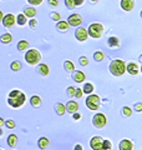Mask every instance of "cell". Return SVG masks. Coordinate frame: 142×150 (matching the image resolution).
I'll use <instances>...</instances> for the list:
<instances>
[{"mask_svg":"<svg viewBox=\"0 0 142 150\" xmlns=\"http://www.w3.org/2000/svg\"><path fill=\"white\" fill-rule=\"evenodd\" d=\"M26 101V96L25 94L20 90H13L9 93V98H8V104L11 108H20L25 104Z\"/></svg>","mask_w":142,"mask_h":150,"instance_id":"obj_1","label":"cell"},{"mask_svg":"<svg viewBox=\"0 0 142 150\" xmlns=\"http://www.w3.org/2000/svg\"><path fill=\"white\" fill-rule=\"evenodd\" d=\"M108 70L112 75L115 76H121L124 75L126 71V64L124 60H120V59H116V60H112L108 65Z\"/></svg>","mask_w":142,"mask_h":150,"instance_id":"obj_2","label":"cell"},{"mask_svg":"<svg viewBox=\"0 0 142 150\" xmlns=\"http://www.w3.org/2000/svg\"><path fill=\"white\" fill-rule=\"evenodd\" d=\"M41 60V54L39 50L36 49H30L26 51L25 54V62L29 64V65H36L39 64Z\"/></svg>","mask_w":142,"mask_h":150,"instance_id":"obj_3","label":"cell"},{"mask_svg":"<svg viewBox=\"0 0 142 150\" xmlns=\"http://www.w3.org/2000/svg\"><path fill=\"white\" fill-rule=\"evenodd\" d=\"M103 25L100 24V23H92V24H90L89 29H87V34L89 36L93 38V39H98V38H101L102 34H103Z\"/></svg>","mask_w":142,"mask_h":150,"instance_id":"obj_4","label":"cell"},{"mask_svg":"<svg viewBox=\"0 0 142 150\" xmlns=\"http://www.w3.org/2000/svg\"><path fill=\"white\" fill-rule=\"evenodd\" d=\"M92 123H93V125H95V128L102 129V128H105V126H106L107 119H106V116H105V114H103V112H97V114L93 115Z\"/></svg>","mask_w":142,"mask_h":150,"instance_id":"obj_5","label":"cell"},{"mask_svg":"<svg viewBox=\"0 0 142 150\" xmlns=\"http://www.w3.org/2000/svg\"><path fill=\"white\" fill-rule=\"evenodd\" d=\"M86 106L90 110H97L100 108V96L98 95H90L86 99Z\"/></svg>","mask_w":142,"mask_h":150,"instance_id":"obj_6","label":"cell"},{"mask_svg":"<svg viewBox=\"0 0 142 150\" xmlns=\"http://www.w3.org/2000/svg\"><path fill=\"white\" fill-rule=\"evenodd\" d=\"M75 38L79 40V41H86L89 34H87V29L84 26H79L76 31H75Z\"/></svg>","mask_w":142,"mask_h":150,"instance_id":"obj_7","label":"cell"},{"mask_svg":"<svg viewBox=\"0 0 142 150\" xmlns=\"http://www.w3.org/2000/svg\"><path fill=\"white\" fill-rule=\"evenodd\" d=\"M1 23H3V25L5 26V28H13L14 25H15V15H13V14H6V15H4L3 16V20H1Z\"/></svg>","mask_w":142,"mask_h":150,"instance_id":"obj_8","label":"cell"},{"mask_svg":"<svg viewBox=\"0 0 142 150\" xmlns=\"http://www.w3.org/2000/svg\"><path fill=\"white\" fill-rule=\"evenodd\" d=\"M81 23H82V16L80 14H72L67 19V24L70 26H79L81 25Z\"/></svg>","mask_w":142,"mask_h":150,"instance_id":"obj_9","label":"cell"},{"mask_svg":"<svg viewBox=\"0 0 142 150\" xmlns=\"http://www.w3.org/2000/svg\"><path fill=\"white\" fill-rule=\"evenodd\" d=\"M126 71L129 74H131V75H137L140 73V65H138V63L131 62L129 64H126Z\"/></svg>","mask_w":142,"mask_h":150,"instance_id":"obj_10","label":"cell"},{"mask_svg":"<svg viewBox=\"0 0 142 150\" xmlns=\"http://www.w3.org/2000/svg\"><path fill=\"white\" fill-rule=\"evenodd\" d=\"M90 148L92 150H101L102 149V138L101 137H93L90 140Z\"/></svg>","mask_w":142,"mask_h":150,"instance_id":"obj_11","label":"cell"},{"mask_svg":"<svg viewBox=\"0 0 142 150\" xmlns=\"http://www.w3.org/2000/svg\"><path fill=\"white\" fill-rule=\"evenodd\" d=\"M120 6L122 8V10L125 11H131L135 8V0H121Z\"/></svg>","mask_w":142,"mask_h":150,"instance_id":"obj_12","label":"cell"},{"mask_svg":"<svg viewBox=\"0 0 142 150\" xmlns=\"http://www.w3.org/2000/svg\"><path fill=\"white\" fill-rule=\"evenodd\" d=\"M118 149L120 150H132L134 149V144H132L130 140L124 139L120 142V144H118Z\"/></svg>","mask_w":142,"mask_h":150,"instance_id":"obj_13","label":"cell"},{"mask_svg":"<svg viewBox=\"0 0 142 150\" xmlns=\"http://www.w3.org/2000/svg\"><path fill=\"white\" fill-rule=\"evenodd\" d=\"M66 108V111H69L70 114H74V112H76L77 109H79V104L76 101H69L67 104L65 105Z\"/></svg>","mask_w":142,"mask_h":150,"instance_id":"obj_14","label":"cell"},{"mask_svg":"<svg viewBox=\"0 0 142 150\" xmlns=\"http://www.w3.org/2000/svg\"><path fill=\"white\" fill-rule=\"evenodd\" d=\"M24 15H25L26 18H35V15L37 14V11H36V9L34 8V6H27V8H25L24 9Z\"/></svg>","mask_w":142,"mask_h":150,"instance_id":"obj_15","label":"cell"},{"mask_svg":"<svg viewBox=\"0 0 142 150\" xmlns=\"http://www.w3.org/2000/svg\"><path fill=\"white\" fill-rule=\"evenodd\" d=\"M107 45L110 46V48H118V46H120V39L116 36H110L107 39Z\"/></svg>","mask_w":142,"mask_h":150,"instance_id":"obj_16","label":"cell"},{"mask_svg":"<svg viewBox=\"0 0 142 150\" xmlns=\"http://www.w3.org/2000/svg\"><path fill=\"white\" fill-rule=\"evenodd\" d=\"M56 28H58V30H59V31L65 33V31H67V30H69L70 25L67 24V21H65V20H59V21H58V24H56Z\"/></svg>","mask_w":142,"mask_h":150,"instance_id":"obj_17","label":"cell"},{"mask_svg":"<svg viewBox=\"0 0 142 150\" xmlns=\"http://www.w3.org/2000/svg\"><path fill=\"white\" fill-rule=\"evenodd\" d=\"M37 71H39V74L42 75V76H46V75H49L50 69L46 64H40L39 67H37Z\"/></svg>","mask_w":142,"mask_h":150,"instance_id":"obj_18","label":"cell"},{"mask_svg":"<svg viewBox=\"0 0 142 150\" xmlns=\"http://www.w3.org/2000/svg\"><path fill=\"white\" fill-rule=\"evenodd\" d=\"M85 78H86V76H85V74L82 71H75L74 75H72V79L76 83H82L85 80Z\"/></svg>","mask_w":142,"mask_h":150,"instance_id":"obj_19","label":"cell"},{"mask_svg":"<svg viewBox=\"0 0 142 150\" xmlns=\"http://www.w3.org/2000/svg\"><path fill=\"white\" fill-rule=\"evenodd\" d=\"M41 103H42V100H41V98H40L39 95H32V96H31V99H30V104H31L32 106L39 108V106L41 105Z\"/></svg>","mask_w":142,"mask_h":150,"instance_id":"obj_20","label":"cell"},{"mask_svg":"<svg viewBox=\"0 0 142 150\" xmlns=\"http://www.w3.org/2000/svg\"><path fill=\"white\" fill-rule=\"evenodd\" d=\"M55 111L58 112V115L63 116L66 112V108H65L64 104H61V103H56V104H55Z\"/></svg>","mask_w":142,"mask_h":150,"instance_id":"obj_21","label":"cell"},{"mask_svg":"<svg viewBox=\"0 0 142 150\" xmlns=\"http://www.w3.org/2000/svg\"><path fill=\"white\" fill-rule=\"evenodd\" d=\"M11 40H13V35L10 33H5V34H3L0 36V41L3 44H9V43H11Z\"/></svg>","mask_w":142,"mask_h":150,"instance_id":"obj_22","label":"cell"},{"mask_svg":"<svg viewBox=\"0 0 142 150\" xmlns=\"http://www.w3.org/2000/svg\"><path fill=\"white\" fill-rule=\"evenodd\" d=\"M16 144H18V137L15 134H11V135H9V138H8V145L9 146H16Z\"/></svg>","mask_w":142,"mask_h":150,"instance_id":"obj_23","label":"cell"},{"mask_svg":"<svg viewBox=\"0 0 142 150\" xmlns=\"http://www.w3.org/2000/svg\"><path fill=\"white\" fill-rule=\"evenodd\" d=\"M15 21H16V23H18V24L20 25V26H24V25L26 24V16L24 15L22 13L18 14V16L15 18Z\"/></svg>","mask_w":142,"mask_h":150,"instance_id":"obj_24","label":"cell"},{"mask_svg":"<svg viewBox=\"0 0 142 150\" xmlns=\"http://www.w3.org/2000/svg\"><path fill=\"white\" fill-rule=\"evenodd\" d=\"M37 145H39L40 149H46L50 145V142H49V139L47 138H40L39 142H37Z\"/></svg>","mask_w":142,"mask_h":150,"instance_id":"obj_25","label":"cell"},{"mask_svg":"<svg viewBox=\"0 0 142 150\" xmlns=\"http://www.w3.org/2000/svg\"><path fill=\"white\" fill-rule=\"evenodd\" d=\"M64 68L66 71H69V73H72L75 71V65L72 62H70V60H66V62L64 63Z\"/></svg>","mask_w":142,"mask_h":150,"instance_id":"obj_26","label":"cell"},{"mask_svg":"<svg viewBox=\"0 0 142 150\" xmlns=\"http://www.w3.org/2000/svg\"><path fill=\"white\" fill-rule=\"evenodd\" d=\"M27 48H29V43H27L26 40H20L18 43V50L19 51H24V50H26Z\"/></svg>","mask_w":142,"mask_h":150,"instance_id":"obj_27","label":"cell"},{"mask_svg":"<svg viewBox=\"0 0 142 150\" xmlns=\"http://www.w3.org/2000/svg\"><path fill=\"white\" fill-rule=\"evenodd\" d=\"M93 89H95V86L92 85L91 83H86V84H85V85H84L82 93H85V94H92Z\"/></svg>","mask_w":142,"mask_h":150,"instance_id":"obj_28","label":"cell"},{"mask_svg":"<svg viewBox=\"0 0 142 150\" xmlns=\"http://www.w3.org/2000/svg\"><path fill=\"white\" fill-rule=\"evenodd\" d=\"M93 59L96 60V62H102V60L105 59V54H103L102 51H95Z\"/></svg>","mask_w":142,"mask_h":150,"instance_id":"obj_29","label":"cell"},{"mask_svg":"<svg viewBox=\"0 0 142 150\" xmlns=\"http://www.w3.org/2000/svg\"><path fill=\"white\" fill-rule=\"evenodd\" d=\"M10 69L13 70V71H18V70L21 69V63L18 62V60H15V62H13L10 64Z\"/></svg>","mask_w":142,"mask_h":150,"instance_id":"obj_30","label":"cell"},{"mask_svg":"<svg viewBox=\"0 0 142 150\" xmlns=\"http://www.w3.org/2000/svg\"><path fill=\"white\" fill-rule=\"evenodd\" d=\"M122 115L130 116V115H132V110L130 109L129 106H124V108H122Z\"/></svg>","mask_w":142,"mask_h":150,"instance_id":"obj_31","label":"cell"},{"mask_svg":"<svg viewBox=\"0 0 142 150\" xmlns=\"http://www.w3.org/2000/svg\"><path fill=\"white\" fill-rule=\"evenodd\" d=\"M111 142H110V140H102V149H111L112 146H111Z\"/></svg>","mask_w":142,"mask_h":150,"instance_id":"obj_32","label":"cell"},{"mask_svg":"<svg viewBox=\"0 0 142 150\" xmlns=\"http://www.w3.org/2000/svg\"><path fill=\"white\" fill-rule=\"evenodd\" d=\"M65 5L67 9H74V8H76L75 6V3H74V0H65Z\"/></svg>","mask_w":142,"mask_h":150,"instance_id":"obj_33","label":"cell"},{"mask_svg":"<svg viewBox=\"0 0 142 150\" xmlns=\"http://www.w3.org/2000/svg\"><path fill=\"white\" fill-rule=\"evenodd\" d=\"M42 1H44V0H27V3H29L30 5H32V6L41 5V4H42Z\"/></svg>","mask_w":142,"mask_h":150,"instance_id":"obj_34","label":"cell"},{"mask_svg":"<svg viewBox=\"0 0 142 150\" xmlns=\"http://www.w3.org/2000/svg\"><path fill=\"white\" fill-rule=\"evenodd\" d=\"M75 91H76V89L74 86H70V88H67V90H66V94H67V96H75Z\"/></svg>","mask_w":142,"mask_h":150,"instance_id":"obj_35","label":"cell"},{"mask_svg":"<svg viewBox=\"0 0 142 150\" xmlns=\"http://www.w3.org/2000/svg\"><path fill=\"white\" fill-rule=\"evenodd\" d=\"M4 125H6V128H9V129H14V128H15V121L6 120L5 123H4Z\"/></svg>","mask_w":142,"mask_h":150,"instance_id":"obj_36","label":"cell"},{"mask_svg":"<svg viewBox=\"0 0 142 150\" xmlns=\"http://www.w3.org/2000/svg\"><path fill=\"white\" fill-rule=\"evenodd\" d=\"M80 64L82 65V67H86V65H89V59L86 58V56H81V58L79 59Z\"/></svg>","mask_w":142,"mask_h":150,"instance_id":"obj_37","label":"cell"},{"mask_svg":"<svg viewBox=\"0 0 142 150\" xmlns=\"http://www.w3.org/2000/svg\"><path fill=\"white\" fill-rule=\"evenodd\" d=\"M29 26L31 28L32 30H34V29H36V26H37V21L35 20L34 18H31V20L29 21Z\"/></svg>","mask_w":142,"mask_h":150,"instance_id":"obj_38","label":"cell"},{"mask_svg":"<svg viewBox=\"0 0 142 150\" xmlns=\"http://www.w3.org/2000/svg\"><path fill=\"white\" fill-rule=\"evenodd\" d=\"M51 19L55 21H59V20H61V15L59 13H51Z\"/></svg>","mask_w":142,"mask_h":150,"instance_id":"obj_39","label":"cell"},{"mask_svg":"<svg viewBox=\"0 0 142 150\" xmlns=\"http://www.w3.org/2000/svg\"><path fill=\"white\" fill-rule=\"evenodd\" d=\"M47 4H49V5L50 6H58L59 5V1H58V0H47Z\"/></svg>","mask_w":142,"mask_h":150,"instance_id":"obj_40","label":"cell"},{"mask_svg":"<svg viewBox=\"0 0 142 150\" xmlns=\"http://www.w3.org/2000/svg\"><path fill=\"white\" fill-rule=\"evenodd\" d=\"M75 96L76 98H82V89H76V91H75Z\"/></svg>","mask_w":142,"mask_h":150,"instance_id":"obj_41","label":"cell"},{"mask_svg":"<svg viewBox=\"0 0 142 150\" xmlns=\"http://www.w3.org/2000/svg\"><path fill=\"white\" fill-rule=\"evenodd\" d=\"M74 3H75V6H81L85 3V0H74Z\"/></svg>","mask_w":142,"mask_h":150,"instance_id":"obj_42","label":"cell"},{"mask_svg":"<svg viewBox=\"0 0 142 150\" xmlns=\"http://www.w3.org/2000/svg\"><path fill=\"white\" fill-rule=\"evenodd\" d=\"M135 110L136 111H142V104H141V103H137V104L135 105Z\"/></svg>","mask_w":142,"mask_h":150,"instance_id":"obj_43","label":"cell"},{"mask_svg":"<svg viewBox=\"0 0 142 150\" xmlns=\"http://www.w3.org/2000/svg\"><path fill=\"white\" fill-rule=\"evenodd\" d=\"M72 116H74L75 120H79L80 118H81V114H79V112L76 111V112H74V114H72Z\"/></svg>","mask_w":142,"mask_h":150,"instance_id":"obj_44","label":"cell"},{"mask_svg":"<svg viewBox=\"0 0 142 150\" xmlns=\"http://www.w3.org/2000/svg\"><path fill=\"white\" fill-rule=\"evenodd\" d=\"M75 150H82V145L76 144V145H75Z\"/></svg>","mask_w":142,"mask_h":150,"instance_id":"obj_45","label":"cell"},{"mask_svg":"<svg viewBox=\"0 0 142 150\" xmlns=\"http://www.w3.org/2000/svg\"><path fill=\"white\" fill-rule=\"evenodd\" d=\"M3 16H4V14H3L1 10H0V23H1V20H3Z\"/></svg>","mask_w":142,"mask_h":150,"instance_id":"obj_46","label":"cell"},{"mask_svg":"<svg viewBox=\"0 0 142 150\" xmlns=\"http://www.w3.org/2000/svg\"><path fill=\"white\" fill-rule=\"evenodd\" d=\"M4 123H5V121L3 120V118H0V126H3V125H4Z\"/></svg>","mask_w":142,"mask_h":150,"instance_id":"obj_47","label":"cell"},{"mask_svg":"<svg viewBox=\"0 0 142 150\" xmlns=\"http://www.w3.org/2000/svg\"><path fill=\"white\" fill-rule=\"evenodd\" d=\"M1 135H4V130H3L1 126H0V137H1Z\"/></svg>","mask_w":142,"mask_h":150,"instance_id":"obj_48","label":"cell"},{"mask_svg":"<svg viewBox=\"0 0 142 150\" xmlns=\"http://www.w3.org/2000/svg\"><path fill=\"white\" fill-rule=\"evenodd\" d=\"M90 1H91V3H97L98 0H90Z\"/></svg>","mask_w":142,"mask_h":150,"instance_id":"obj_49","label":"cell"},{"mask_svg":"<svg viewBox=\"0 0 142 150\" xmlns=\"http://www.w3.org/2000/svg\"><path fill=\"white\" fill-rule=\"evenodd\" d=\"M101 150H112V148L111 149H101Z\"/></svg>","mask_w":142,"mask_h":150,"instance_id":"obj_50","label":"cell"},{"mask_svg":"<svg viewBox=\"0 0 142 150\" xmlns=\"http://www.w3.org/2000/svg\"><path fill=\"white\" fill-rule=\"evenodd\" d=\"M0 150H3V149H0Z\"/></svg>","mask_w":142,"mask_h":150,"instance_id":"obj_51","label":"cell"}]
</instances>
